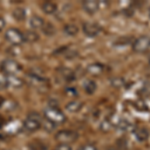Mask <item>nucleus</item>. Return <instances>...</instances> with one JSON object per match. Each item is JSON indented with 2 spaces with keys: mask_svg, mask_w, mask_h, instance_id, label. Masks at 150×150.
Segmentation results:
<instances>
[{
  "mask_svg": "<svg viewBox=\"0 0 150 150\" xmlns=\"http://www.w3.org/2000/svg\"><path fill=\"white\" fill-rule=\"evenodd\" d=\"M149 48H150V44H149Z\"/></svg>",
  "mask_w": 150,
  "mask_h": 150,
  "instance_id": "473e14b6",
  "label": "nucleus"
},
{
  "mask_svg": "<svg viewBox=\"0 0 150 150\" xmlns=\"http://www.w3.org/2000/svg\"><path fill=\"white\" fill-rule=\"evenodd\" d=\"M78 138V134L73 130H60L56 133L55 139L60 143L69 144L71 142H74Z\"/></svg>",
  "mask_w": 150,
  "mask_h": 150,
  "instance_id": "7ed1b4c3",
  "label": "nucleus"
},
{
  "mask_svg": "<svg viewBox=\"0 0 150 150\" xmlns=\"http://www.w3.org/2000/svg\"><path fill=\"white\" fill-rule=\"evenodd\" d=\"M84 90L87 94H93L97 89V85L93 80H86L83 84Z\"/></svg>",
  "mask_w": 150,
  "mask_h": 150,
  "instance_id": "a211bd4d",
  "label": "nucleus"
},
{
  "mask_svg": "<svg viewBox=\"0 0 150 150\" xmlns=\"http://www.w3.org/2000/svg\"><path fill=\"white\" fill-rule=\"evenodd\" d=\"M42 126L43 128H44L46 131H49V132H51L54 130V128L57 126L56 124H54L53 122L51 121H49V120H47V119H45L44 121H42Z\"/></svg>",
  "mask_w": 150,
  "mask_h": 150,
  "instance_id": "b1692460",
  "label": "nucleus"
},
{
  "mask_svg": "<svg viewBox=\"0 0 150 150\" xmlns=\"http://www.w3.org/2000/svg\"><path fill=\"white\" fill-rule=\"evenodd\" d=\"M42 30L45 35L51 36L55 33V27L51 23H46V24L44 23V25H43V27H42Z\"/></svg>",
  "mask_w": 150,
  "mask_h": 150,
  "instance_id": "5701e85b",
  "label": "nucleus"
},
{
  "mask_svg": "<svg viewBox=\"0 0 150 150\" xmlns=\"http://www.w3.org/2000/svg\"><path fill=\"white\" fill-rule=\"evenodd\" d=\"M66 93L69 94V95H75V94H76V91H75L74 88H67Z\"/></svg>",
  "mask_w": 150,
  "mask_h": 150,
  "instance_id": "c756f323",
  "label": "nucleus"
},
{
  "mask_svg": "<svg viewBox=\"0 0 150 150\" xmlns=\"http://www.w3.org/2000/svg\"><path fill=\"white\" fill-rule=\"evenodd\" d=\"M104 67L99 63H92L87 66V72L91 75H99L102 73Z\"/></svg>",
  "mask_w": 150,
  "mask_h": 150,
  "instance_id": "f8f14e48",
  "label": "nucleus"
},
{
  "mask_svg": "<svg viewBox=\"0 0 150 150\" xmlns=\"http://www.w3.org/2000/svg\"><path fill=\"white\" fill-rule=\"evenodd\" d=\"M24 129L28 132H35L42 126V120L37 113H31L23 122Z\"/></svg>",
  "mask_w": 150,
  "mask_h": 150,
  "instance_id": "f03ea898",
  "label": "nucleus"
},
{
  "mask_svg": "<svg viewBox=\"0 0 150 150\" xmlns=\"http://www.w3.org/2000/svg\"><path fill=\"white\" fill-rule=\"evenodd\" d=\"M6 84L12 87H20L23 84V81L21 80L19 77L15 76V75H10V76H8V78H7Z\"/></svg>",
  "mask_w": 150,
  "mask_h": 150,
  "instance_id": "f3484780",
  "label": "nucleus"
},
{
  "mask_svg": "<svg viewBox=\"0 0 150 150\" xmlns=\"http://www.w3.org/2000/svg\"><path fill=\"white\" fill-rule=\"evenodd\" d=\"M135 107L140 111H144V110L147 111L148 110V107H147L146 103L143 102V101H137V102L135 103Z\"/></svg>",
  "mask_w": 150,
  "mask_h": 150,
  "instance_id": "a878e982",
  "label": "nucleus"
},
{
  "mask_svg": "<svg viewBox=\"0 0 150 150\" xmlns=\"http://www.w3.org/2000/svg\"><path fill=\"white\" fill-rule=\"evenodd\" d=\"M5 25H6L5 19L0 16V31H2L4 28H5Z\"/></svg>",
  "mask_w": 150,
  "mask_h": 150,
  "instance_id": "c85d7f7f",
  "label": "nucleus"
},
{
  "mask_svg": "<svg viewBox=\"0 0 150 150\" xmlns=\"http://www.w3.org/2000/svg\"><path fill=\"white\" fill-rule=\"evenodd\" d=\"M12 15H13L15 20L23 21V20H25V18H26V11L22 7H17V8H15L13 10V12H12Z\"/></svg>",
  "mask_w": 150,
  "mask_h": 150,
  "instance_id": "4468645a",
  "label": "nucleus"
},
{
  "mask_svg": "<svg viewBox=\"0 0 150 150\" xmlns=\"http://www.w3.org/2000/svg\"><path fill=\"white\" fill-rule=\"evenodd\" d=\"M44 116L45 119L49 120V121L53 122L54 124H62L65 122L66 117L62 113V111L58 109L56 106H48L46 109L44 110Z\"/></svg>",
  "mask_w": 150,
  "mask_h": 150,
  "instance_id": "f257e3e1",
  "label": "nucleus"
},
{
  "mask_svg": "<svg viewBox=\"0 0 150 150\" xmlns=\"http://www.w3.org/2000/svg\"><path fill=\"white\" fill-rule=\"evenodd\" d=\"M1 69L4 73L8 74V76H10V75H15L16 73H18L21 70V66L18 62L15 61V60L6 59L2 62Z\"/></svg>",
  "mask_w": 150,
  "mask_h": 150,
  "instance_id": "39448f33",
  "label": "nucleus"
},
{
  "mask_svg": "<svg viewBox=\"0 0 150 150\" xmlns=\"http://www.w3.org/2000/svg\"><path fill=\"white\" fill-rule=\"evenodd\" d=\"M111 122H110V120L108 119V118H106V119H104L102 122H101V124H100V129L102 130V131L104 132H107V131H109L110 130V128H111Z\"/></svg>",
  "mask_w": 150,
  "mask_h": 150,
  "instance_id": "393cba45",
  "label": "nucleus"
},
{
  "mask_svg": "<svg viewBox=\"0 0 150 150\" xmlns=\"http://www.w3.org/2000/svg\"><path fill=\"white\" fill-rule=\"evenodd\" d=\"M83 9L87 13L89 14H94L95 12H97L99 9V2L94 1V0H88V1H83L82 3Z\"/></svg>",
  "mask_w": 150,
  "mask_h": 150,
  "instance_id": "6e6552de",
  "label": "nucleus"
},
{
  "mask_svg": "<svg viewBox=\"0 0 150 150\" xmlns=\"http://www.w3.org/2000/svg\"><path fill=\"white\" fill-rule=\"evenodd\" d=\"M23 36H24V40L27 41V42H29V43H34L39 39V35H38V33H36L35 31H32V30L26 31V32L23 34Z\"/></svg>",
  "mask_w": 150,
  "mask_h": 150,
  "instance_id": "2eb2a0df",
  "label": "nucleus"
},
{
  "mask_svg": "<svg viewBox=\"0 0 150 150\" xmlns=\"http://www.w3.org/2000/svg\"><path fill=\"white\" fill-rule=\"evenodd\" d=\"M65 108H66V110L70 113H76V112H78V111L81 110L82 103L79 102V101H77V100H72V101H70V102H68L66 104Z\"/></svg>",
  "mask_w": 150,
  "mask_h": 150,
  "instance_id": "9b49d317",
  "label": "nucleus"
},
{
  "mask_svg": "<svg viewBox=\"0 0 150 150\" xmlns=\"http://www.w3.org/2000/svg\"><path fill=\"white\" fill-rule=\"evenodd\" d=\"M41 8L44 13L46 14H53L57 11V4L51 1H45L42 3Z\"/></svg>",
  "mask_w": 150,
  "mask_h": 150,
  "instance_id": "9d476101",
  "label": "nucleus"
},
{
  "mask_svg": "<svg viewBox=\"0 0 150 150\" xmlns=\"http://www.w3.org/2000/svg\"><path fill=\"white\" fill-rule=\"evenodd\" d=\"M78 150H98V148H97V147H96L94 144L88 143V144L82 145V146H81Z\"/></svg>",
  "mask_w": 150,
  "mask_h": 150,
  "instance_id": "bb28decb",
  "label": "nucleus"
},
{
  "mask_svg": "<svg viewBox=\"0 0 150 150\" xmlns=\"http://www.w3.org/2000/svg\"><path fill=\"white\" fill-rule=\"evenodd\" d=\"M128 148V142L126 139L122 138L116 142L114 146H111L108 150H127Z\"/></svg>",
  "mask_w": 150,
  "mask_h": 150,
  "instance_id": "412c9836",
  "label": "nucleus"
},
{
  "mask_svg": "<svg viewBox=\"0 0 150 150\" xmlns=\"http://www.w3.org/2000/svg\"><path fill=\"white\" fill-rule=\"evenodd\" d=\"M44 25V20L42 18L39 17L37 15H34L30 18V26L34 29H39L42 28Z\"/></svg>",
  "mask_w": 150,
  "mask_h": 150,
  "instance_id": "dca6fc26",
  "label": "nucleus"
},
{
  "mask_svg": "<svg viewBox=\"0 0 150 150\" xmlns=\"http://www.w3.org/2000/svg\"><path fill=\"white\" fill-rule=\"evenodd\" d=\"M150 44V38L148 36H140L133 42V50L135 52L142 53L148 50Z\"/></svg>",
  "mask_w": 150,
  "mask_h": 150,
  "instance_id": "423d86ee",
  "label": "nucleus"
},
{
  "mask_svg": "<svg viewBox=\"0 0 150 150\" xmlns=\"http://www.w3.org/2000/svg\"><path fill=\"white\" fill-rule=\"evenodd\" d=\"M132 128V123L127 119H121L119 120L117 124V129L120 130V131H128Z\"/></svg>",
  "mask_w": 150,
  "mask_h": 150,
  "instance_id": "6ab92c4d",
  "label": "nucleus"
},
{
  "mask_svg": "<svg viewBox=\"0 0 150 150\" xmlns=\"http://www.w3.org/2000/svg\"><path fill=\"white\" fill-rule=\"evenodd\" d=\"M149 17H150V9H149Z\"/></svg>",
  "mask_w": 150,
  "mask_h": 150,
  "instance_id": "7c9ffc66",
  "label": "nucleus"
},
{
  "mask_svg": "<svg viewBox=\"0 0 150 150\" xmlns=\"http://www.w3.org/2000/svg\"><path fill=\"white\" fill-rule=\"evenodd\" d=\"M149 64H150V58H149Z\"/></svg>",
  "mask_w": 150,
  "mask_h": 150,
  "instance_id": "2f4dec72",
  "label": "nucleus"
},
{
  "mask_svg": "<svg viewBox=\"0 0 150 150\" xmlns=\"http://www.w3.org/2000/svg\"><path fill=\"white\" fill-rule=\"evenodd\" d=\"M5 38L9 43L15 45H20L24 41V36L18 29L16 28H9L5 33Z\"/></svg>",
  "mask_w": 150,
  "mask_h": 150,
  "instance_id": "20e7f679",
  "label": "nucleus"
},
{
  "mask_svg": "<svg viewBox=\"0 0 150 150\" xmlns=\"http://www.w3.org/2000/svg\"><path fill=\"white\" fill-rule=\"evenodd\" d=\"M83 32L88 37H95L101 32V26L95 22H86L83 24Z\"/></svg>",
  "mask_w": 150,
  "mask_h": 150,
  "instance_id": "0eeeda50",
  "label": "nucleus"
},
{
  "mask_svg": "<svg viewBox=\"0 0 150 150\" xmlns=\"http://www.w3.org/2000/svg\"><path fill=\"white\" fill-rule=\"evenodd\" d=\"M54 150H72L71 146L69 144H64V143H60L59 145H57L54 148Z\"/></svg>",
  "mask_w": 150,
  "mask_h": 150,
  "instance_id": "cd10ccee",
  "label": "nucleus"
},
{
  "mask_svg": "<svg viewBox=\"0 0 150 150\" xmlns=\"http://www.w3.org/2000/svg\"><path fill=\"white\" fill-rule=\"evenodd\" d=\"M65 34L68 36H74L78 33V27L75 24H66L63 28Z\"/></svg>",
  "mask_w": 150,
  "mask_h": 150,
  "instance_id": "aec40b11",
  "label": "nucleus"
},
{
  "mask_svg": "<svg viewBox=\"0 0 150 150\" xmlns=\"http://www.w3.org/2000/svg\"><path fill=\"white\" fill-rule=\"evenodd\" d=\"M60 75L62 76V78L67 82H71L75 80V73L69 68H62L60 70Z\"/></svg>",
  "mask_w": 150,
  "mask_h": 150,
  "instance_id": "ddd939ff",
  "label": "nucleus"
},
{
  "mask_svg": "<svg viewBox=\"0 0 150 150\" xmlns=\"http://www.w3.org/2000/svg\"><path fill=\"white\" fill-rule=\"evenodd\" d=\"M110 84L115 88H120V87L124 86L125 81L122 77H113V78L110 79Z\"/></svg>",
  "mask_w": 150,
  "mask_h": 150,
  "instance_id": "4be33fe9",
  "label": "nucleus"
},
{
  "mask_svg": "<svg viewBox=\"0 0 150 150\" xmlns=\"http://www.w3.org/2000/svg\"><path fill=\"white\" fill-rule=\"evenodd\" d=\"M134 135H135V138H136L138 141L140 142H144L148 139L149 137V132L146 128L143 127H140L137 128V129L134 130Z\"/></svg>",
  "mask_w": 150,
  "mask_h": 150,
  "instance_id": "1a4fd4ad",
  "label": "nucleus"
}]
</instances>
